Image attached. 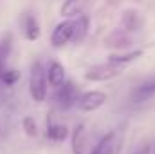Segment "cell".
I'll list each match as a JSON object with an SVG mask.
<instances>
[{"instance_id":"obj_1","label":"cell","mask_w":155,"mask_h":154,"mask_svg":"<svg viewBox=\"0 0 155 154\" xmlns=\"http://www.w3.org/2000/svg\"><path fill=\"white\" fill-rule=\"evenodd\" d=\"M29 93L35 102H43L47 96V73L43 69L41 62H35L31 65V75H29Z\"/></svg>"},{"instance_id":"obj_2","label":"cell","mask_w":155,"mask_h":154,"mask_svg":"<svg viewBox=\"0 0 155 154\" xmlns=\"http://www.w3.org/2000/svg\"><path fill=\"white\" fill-rule=\"evenodd\" d=\"M123 71H124V65H119V64H114V62L96 64V65H92L85 71V80H88V82H107V80L119 76Z\"/></svg>"},{"instance_id":"obj_3","label":"cell","mask_w":155,"mask_h":154,"mask_svg":"<svg viewBox=\"0 0 155 154\" xmlns=\"http://www.w3.org/2000/svg\"><path fill=\"white\" fill-rule=\"evenodd\" d=\"M58 105L61 109H71L74 107L79 100V91H78L76 83L74 82H63V85H60L56 89V98Z\"/></svg>"},{"instance_id":"obj_4","label":"cell","mask_w":155,"mask_h":154,"mask_svg":"<svg viewBox=\"0 0 155 154\" xmlns=\"http://www.w3.org/2000/svg\"><path fill=\"white\" fill-rule=\"evenodd\" d=\"M74 38V18H67L63 22H60L51 35V44L54 47H63L65 44H69Z\"/></svg>"},{"instance_id":"obj_5","label":"cell","mask_w":155,"mask_h":154,"mask_svg":"<svg viewBox=\"0 0 155 154\" xmlns=\"http://www.w3.org/2000/svg\"><path fill=\"white\" fill-rule=\"evenodd\" d=\"M107 93L103 91H88L85 94H79V100H78V107L85 113H90V111H96L99 109L101 105L107 103Z\"/></svg>"},{"instance_id":"obj_6","label":"cell","mask_w":155,"mask_h":154,"mask_svg":"<svg viewBox=\"0 0 155 154\" xmlns=\"http://www.w3.org/2000/svg\"><path fill=\"white\" fill-rule=\"evenodd\" d=\"M71 149L74 154H85L87 151V127L78 123L71 134Z\"/></svg>"},{"instance_id":"obj_7","label":"cell","mask_w":155,"mask_h":154,"mask_svg":"<svg viewBox=\"0 0 155 154\" xmlns=\"http://www.w3.org/2000/svg\"><path fill=\"white\" fill-rule=\"evenodd\" d=\"M155 96V78H150L146 82H143L141 85H137L134 91H132V102L134 103H141V102H146L150 98Z\"/></svg>"},{"instance_id":"obj_8","label":"cell","mask_w":155,"mask_h":154,"mask_svg":"<svg viewBox=\"0 0 155 154\" xmlns=\"http://www.w3.org/2000/svg\"><path fill=\"white\" fill-rule=\"evenodd\" d=\"M45 73H47V83L51 87L58 89L60 85H63V82H65V67L60 62H51V65H49V69Z\"/></svg>"},{"instance_id":"obj_9","label":"cell","mask_w":155,"mask_h":154,"mask_svg":"<svg viewBox=\"0 0 155 154\" xmlns=\"http://www.w3.org/2000/svg\"><path fill=\"white\" fill-rule=\"evenodd\" d=\"M22 29H24V37L27 40H31V42L38 40L40 24L33 15H24V18H22Z\"/></svg>"},{"instance_id":"obj_10","label":"cell","mask_w":155,"mask_h":154,"mask_svg":"<svg viewBox=\"0 0 155 154\" xmlns=\"http://www.w3.org/2000/svg\"><path fill=\"white\" fill-rule=\"evenodd\" d=\"M87 4H88V0H65L60 7V15L65 18H74L85 9Z\"/></svg>"},{"instance_id":"obj_11","label":"cell","mask_w":155,"mask_h":154,"mask_svg":"<svg viewBox=\"0 0 155 154\" xmlns=\"http://www.w3.org/2000/svg\"><path fill=\"white\" fill-rule=\"evenodd\" d=\"M116 143H117L116 134L114 132H108V134H105L99 140V143L92 149L90 154H114L116 152Z\"/></svg>"},{"instance_id":"obj_12","label":"cell","mask_w":155,"mask_h":154,"mask_svg":"<svg viewBox=\"0 0 155 154\" xmlns=\"http://www.w3.org/2000/svg\"><path fill=\"white\" fill-rule=\"evenodd\" d=\"M47 136H49L52 142H63V140L69 136V129H67V125H63V123H54V121L49 118V123H47Z\"/></svg>"},{"instance_id":"obj_13","label":"cell","mask_w":155,"mask_h":154,"mask_svg":"<svg viewBox=\"0 0 155 154\" xmlns=\"http://www.w3.org/2000/svg\"><path fill=\"white\" fill-rule=\"evenodd\" d=\"M141 56H143V51H141V49H135V51H130V53H123V54L114 53V54L108 56V62H114V64H119V65H124V67H126V64L135 62V60L141 58Z\"/></svg>"},{"instance_id":"obj_14","label":"cell","mask_w":155,"mask_h":154,"mask_svg":"<svg viewBox=\"0 0 155 154\" xmlns=\"http://www.w3.org/2000/svg\"><path fill=\"white\" fill-rule=\"evenodd\" d=\"M105 45H107V47H117V49H121V47L130 45V38L126 37L124 31H112V33L105 38Z\"/></svg>"},{"instance_id":"obj_15","label":"cell","mask_w":155,"mask_h":154,"mask_svg":"<svg viewBox=\"0 0 155 154\" xmlns=\"http://www.w3.org/2000/svg\"><path fill=\"white\" fill-rule=\"evenodd\" d=\"M88 24H90V20H88V16H85V15L78 16L76 20H74V38H72V42H81V40L87 37V33H88Z\"/></svg>"},{"instance_id":"obj_16","label":"cell","mask_w":155,"mask_h":154,"mask_svg":"<svg viewBox=\"0 0 155 154\" xmlns=\"http://www.w3.org/2000/svg\"><path fill=\"white\" fill-rule=\"evenodd\" d=\"M11 45H13L11 44V35H5L0 40V75L5 69V62H7V56L11 53Z\"/></svg>"},{"instance_id":"obj_17","label":"cell","mask_w":155,"mask_h":154,"mask_svg":"<svg viewBox=\"0 0 155 154\" xmlns=\"http://www.w3.org/2000/svg\"><path fill=\"white\" fill-rule=\"evenodd\" d=\"M20 80V73L16 69H4L0 75V83L4 85H15Z\"/></svg>"},{"instance_id":"obj_18","label":"cell","mask_w":155,"mask_h":154,"mask_svg":"<svg viewBox=\"0 0 155 154\" xmlns=\"http://www.w3.org/2000/svg\"><path fill=\"white\" fill-rule=\"evenodd\" d=\"M134 20H139L137 13H135V11H126L124 16H123V24L126 26V31H135L137 26L134 24Z\"/></svg>"},{"instance_id":"obj_19","label":"cell","mask_w":155,"mask_h":154,"mask_svg":"<svg viewBox=\"0 0 155 154\" xmlns=\"http://www.w3.org/2000/svg\"><path fill=\"white\" fill-rule=\"evenodd\" d=\"M22 125H24V131H25L27 136H36L38 134V127H36V123H35V120L31 116H25Z\"/></svg>"},{"instance_id":"obj_20","label":"cell","mask_w":155,"mask_h":154,"mask_svg":"<svg viewBox=\"0 0 155 154\" xmlns=\"http://www.w3.org/2000/svg\"><path fill=\"white\" fill-rule=\"evenodd\" d=\"M150 152V145H144V147H141V149H137L134 154H148Z\"/></svg>"}]
</instances>
